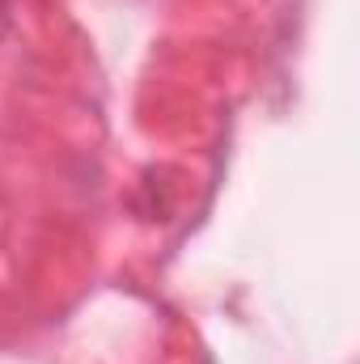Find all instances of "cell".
Wrapping results in <instances>:
<instances>
[{
    "instance_id": "obj_1",
    "label": "cell",
    "mask_w": 360,
    "mask_h": 364,
    "mask_svg": "<svg viewBox=\"0 0 360 364\" xmlns=\"http://www.w3.org/2000/svg\"><path fill=\"white\" fill-rule=\"evenodd\" d=\"M4 26H9V4L0 0V30H4Z\"/></svg>"
}]
</instances>
